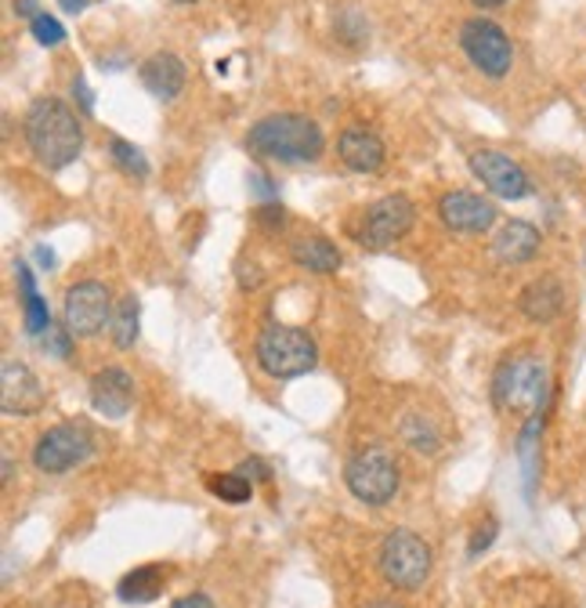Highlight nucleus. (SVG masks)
<instances>
[{"instance_id":"1","label":"nucleus","mask_w":586,"mask_h":608,"mask_svg":"<svg viewBox=\"0 0 586 608\" xmlns=\"http://www.w3.org/2000/svg\"><path fill=\"white\" fill-rule=\"evenodd\" d=\"M26 142L48 171H62L81 156L84 127L62 98H37L26 112Z\"/></svg>"},{"instance_id":"2","label":"nucleus","mask_w":586,"mask_h":608,"mask_svg":"<svg viewBox=\"0 0 586 608\" xmlns=\"http://www.w3.org/2000/svg\"><path fill=\"white\" fill-rule=\"evenodd\" d=\"M246 149L279 163H315L326 149L322 127L301 112H272L246 134Z\"/></svg>"},{"instance_id":"3","label":"nucleus","mask_w":586,"mask_h":608,"mask_svg":"<svg viewBox=\"0 0 586 608\" xmlns=\"http://www.w3.org/2000/svg\"><path fill=\"white\" fill-rule=\"evenodd\" d=\"M257 366L265 369L268 377L279 380H293L312 374L315 363H319V348H315L312 333L301 330V326H265L257 333V348H254Z\"/></svg>"},{"instance_id":"4","label":"nucleus","mask_w":586,"mask_h":608,"mask_svg":"<svg viewBox=\"0 0 586 608\" xmlns=\"http://www.w3.org/2000/svg\"><path fill=\"white\" fill-rule=\"evenodd\" d=\"M344 482L355 500L366 507H384L399 493V464L384 446H366L347 460Z\"/></svg>"},{"instance_id":"5","label":"nucleus","mask_w":586,"mask_h":608,"mask_svg":"<svg viewBox=\"0 0 586 608\" xmlns=\"http://www.w3.org/2000/svg\"><path fill=\"white\" fill-rule=\"evenodd\" d=\"M492 399L500 410H544L550 399V380L539 358H506L492 380Z\"/></svg>"},{"instance_id":"6","label":"nucleus","mask_w":586,"mask_h":608,"mask_svg":"<svg viewBox=\"0 0 586 608\" xmlns=\"http://www.w3.org/2000/svg\"><path fill=\"white\" fill-rule=\"evenodd\" d=\"M380 572L394 591H416L431 576V547L410 528H394L380 544Z\"/></svg>"},{"instance_id":"7","label":"nucleus","mask_w":586,"mask_h":608,"mask_svg":"<svg viewBox=\"0 0 586 608\" xmlns=\"http://www.w3.org/2000/svg\"><path fill=\"white\" fill-rule=\"evenodd\" d=\"M460 48L471 59L478 73H486L489 81H503L514 65V44L511 37L489 19H471L460 29Z\"/></svg>"},{"instance_id":"8","label":"nucleus","mask_w":586,"mask_h":608,"mask_svg":"<svg viewBox=\"0 0 586 608\" xmlns=\"http://www.w3.org/2000/svg\"><path fill=\"white\" fill-rule=\"evenodd\" d=\"M91 431L81 424H59V427H48L40 438H37V449H33V464L44 475H65V471H73L76 464H84L87 457H91Z\"/></svg>"},{"instance_id":"9","label":"nucleus","mask_w":586,"mask_h":608,"mask_svg":"<svg viewBox=\"0 0 586 608\" xmlns=\"http://www.w3.org/2000/svg\"><path fill=\"white\" fill-rule=\"evenodd\" d=\"M112 319V294L106 283H95V279H84L65 290L62 301V323L65 333L73 337H95L106 330V323Z\"/></svg>"},{"instance_id":"10","label":"nucleus","mask_w":586,"mask_h":608,"mask_svg":"<svg viewBox=\"0 0 586 608\" xmlns=\"http://www.w3.org/2000/svg\"><path fill=\"white\" fill-rule=\"evenodd\" d=\"M416 207L410 196H384L363 214V229H358V243L384 251V246L399 243L405 232L413 229Z\"/></svg>"},{"instance_id":"11","label":"nucleus","mask_w":586,"mask_h":608,"mask_svg":"<svg viewBox=\"0 0 586 608\" xmlns=\"http://www.w3.org/2000/svg\"><path fill=\"white\" fill-rule=\"evenodd\" d=\"M471 174L478 178L481 185L489 189L492 196L500 199H525L533 196V182H528L525 167L511 160L500 149H478L471 153Z\"/></svg>"},{"instance_id":"12","label":"nucleus","mask_w":586,"mask_h":608,"mask_svg":"<svg viewBox=\"0 0 586 608\" xmlns=\"http://www.w3.org/2000/svg\"><path fill=\"white\" fill-rule=\"evenodd\" d=\"M438 218L445 221V229L478 235V232L492 229L496 218H500V210H496L492 199L467 193V189H456V193H445L442 199H438Z\"/></svg>"},{"instance_id":"13","label":"nucleus","mask_w":586,"mask_h":608,"mask_svg":"<svg viewBox=\"0 0 586 608\" xmlns=\"http://www.w3.org/2000/svg\"><path fill=\"white\" fill-rule=\"evenodd\" d=\"M0 410L8 416H33L44 410V388L26 363L4 358L0 366Z\"/></svg>"},{"instance_id":"14","label":"nucleus","mask_w":586,"mask_h":608,"mask_svg":"<svg viewBox=\"0 0 586 608\" xmlns=\"http://www.w3.org/2000/svg\"><path fill=\"white\" fill-rule=\"evenodd\" d=\"M337 153H341L347 171H358V174H377L388 160L384 142L366 127H347L341 138H337Z\"/></svg>"},{"instance_id":"15","label":"nucleus","mask_w":586,"mask_h":608,"mask_svg":"<svg viewBox=\"0 0 586 608\" xmlns=\"http://www.w3.org/2000/svg\"><path fill=\"white\" fill-rule=\"evenodd\" d=\"M91 405L109 421H123L134 405V380L123 369H101L91 380Z\"/></svg>"},{"instance_id":"16","label":"nucleus","mask_w":586,"mask_h":608,"mask_svg":"<svg viewBox=\"0 0 586 608\" xmlns=\"http://www.w3.org/2000/svg\"><path fill=\"white\" fill-rule=\"evenodd\" d=\"M138 76L145 84V92H149L152 98L174 101L178 95H182V87H185V62L178 59V54H171V51H160V54H152V59L142 62Z\"/></svg>"},{"instance_id":"17","label":"nucleus","mask_w":586,"mask_h":608,"mask_svg":"<svg viewBox=\"0 0 586 608\" xmlns=\"http://www.w3.org/2000/svg\"><path fill=\"white\" fill-rule=\"evenodd\" d=\"M517 312L525 315L528 323H554L561 312H565V287L558 279H536L528 283L522 294H517Z\"/></svg>"},{"instance_id":"18","label":"nucleus","mask_w":586,"mask_h":608,"mask_svg":"<svg viewBox=\"0 0 586 608\" xmlns=\"http://www.w3.org/2000/svg\"><path fill=\"white\" fill-rule=\"evenodd\" d=\"M539 229L528 221H506L492 240V254L500 265H525L539 254Z\"/></svg>"},{"instance_id":"19","label":"nucleus","mask_w":586,"mask_h":608,"mask_svg":"<svg viewBox=\"0 0 586 608\" xmlns=\"http://www.w3.org/2000/svg\"><path fill=\"white\" fill-rule=\"evenodd\" d=\"M290 257L304 268V272H315V276H330V272L341 268V251H337L330 240H322V235H304V240H293Z\"/></svg>"},{"instance_id":"20","label":"nucleus","mask_w":586,"mask_h":608,"mask_svg":"<svg viewBox=\"0 0 586 608\" xmlns=\"http://www.w3.org/2000/svg\"><path fill=\"white\" fill-rule=\"evenodd\" d=\"M19 290H22V323H26V333L40 341V337L51 330V315H48L44 297L37 294V283H33L29 265H19Z\"/></svg>"},{"instance_id":"21","label":"nucleus","mask_w":586,"mask_h":608,"mask_svg":"<svg viewBox=\"0 0 586 608\" xmlns=\"http://www.w3.org/2000/svg\"><path fill=\"white\" fill-rule=\"evenodd\" d=\"M163 569L160 566H142V569H134L127 572V576L120 580V601H127V605H145V601H156L163 594Z\"/></svg>"},{"instance_id":"22","label":"nucleus","mask_w":586,"mask_h":608,"mask_svg":"<svg viewBox=\"0 0 586 608\" xmlns=\"http://www.w3.org/2000/svg\"><path fill=\"white\" fill-rule=\"evenodd\" d=\"M138 330H142V308H138V297H123L112 304V319H109V333H112V344L120 348V352H127L138 341Z\"/></svg>"},{"instance_id":"23","label":"nucleus","mask_w":586,"mask_h":608,"mask_svg":"<svg viewBox=\"0 0 586 608\" xmlns=\"http://www.w3.org/2000/svg\"><path fill=\"white\" fill-rule=\"evenodd\" d=\"M402 442L413 449V453H424V457H435L438 446H442V435H438V427L427 421V416H405L402 421Z\"/></svg>"},{"instance_id":"24","label":"nucleus","mask_w":586,"mask_h":608,"mask_svg":"<svg viewBox=\"0 0 586 608\" xmlns=\"http://www.w3.org/2000/svg\"><path fill=\"white\" fill-rule=\"evenodd\" d=\"M207 489L224 503H246L254 497V482L243 471H229V475H207Z\"/></svg>"},{"instance_id":"25","label":"nucleus","mask_w":586,"mask_h":608,"mask_svg":"<svg viewBox=\"0 0 586 608\" xmlns=\"http://www.w3.org/2000/svg\"><path fill=\"white\" fill-rule=\"evenodd\" d=\"M109 156H112V163H117L123 174H131V178L149 174V160H145V153L138 149V145H131L123 138H112L109 142Z\"/></svg>"},{"instance_id":"26","label":"nucleus","mask_w":586,"mask_h":608,"mask_svg":"<svg viewBox=\"0 0 586 608\" xmlns=\"http://www.w3.org/2000/svg\"><path fill=\"white\" fill-rule=\"evenodd\" d=\"M29 29L44 48H59V44L65 40V26L54 15H48V11H40V15L29 22Z\"/></svg>"},{"instance_id":"27","label":"nucleus","mask_w":586,"mask_h":608,"mask_svg":"<svg viewBox=\"0 0 586 608\" xmlns=\"http://www.w3.org/2000/svg\"><path fill=\"white\" fill-rule=\"evenodd\" d=\"M496 533H500V525H496V518H486V525H478V528H475V539H471V558H478L481 550L492 547Z\"/></svg>"},{"instance_id":"28","label":"nucleus","mask_w":586,"mask_h":608,"mask_svg":"<svg viewBox=\"0 0 586 608\" xmlns=\"http://www.w3.org/2000/svg\"><path fill=\"white\" fill-rule=\"evenodd\" d=\"M70 341H73V333H59V330H48V333L40 337V348H44V352H51V355L65 358V355H70Z\"/></svg>"},{"instance_id":"29","label":"nucleus","mask_w":586,"mask_h":608,"mask_svg":"<svg viewBox=\"0 0 586 608\" xmlns=\"http://www.w3.org/2000/svg\"><path fill=\"white\" fill-rule=\"evenodd\" d=\"M240 471H243V475L251 478V482H268V478H272V471H268V464H265V460H257V457L243 460Z\"/></svg>"},{"instance_id":"30","label":"nucleus","mask_w":586,"mask_h":608,"mask_svg":"<svg viewBox=\"0 0 586 608\" xmlns=\"http://www.w3.org/2000/svg\"><path fill=\"white\" fill-rule=\"evenodd\" d=\"M73 98L81 101L84 112H95V95H91V87H87L84 76H76V81H73Z\"/></svg>"},{"instance_id":"31","label":"nucleus","mask_w":586,"mask_h":608,"mask_svg":"<svg viewBox=\"0 0 586 608\" xmlns=\"http://www.w3.org/2000/svg\"><path fill=\"white\" fill-rule=\"evenodd\" d=\"M257 221L265 229H283V207H257Z\"/></svg>"},{"instance_id":"32","label":"nucleus","mask_w":586,"mask_h":608,"mask_svg":"<svg viewBox=\"0 0 586 608\" xmlns=\"http://www.w3.org/2000/svg\"><path fill=\"white\" fill-rule=\"evenodd\" d=\"M174 608H213V605H210L207 594H188V598L174 601Z\"/></svg>"},{"instance_id":"33","label":"nucleus","mask_w":586,"mask_h":608,"mask_svg":"<svg viewBox=\"0 0 586 608\" xmlns=\"http://www.w3.org/2000/svg\"><path fill=\"white\" fill-rule=\"evenodd\" d=\"M15 11H19L22 19H29V22H33V19L40 15V4H37V0H15Z\"/></svg>"},{"instance_id":"34","label":"nucleus","mask_w":586,"mask_h":608,"mask_svg":"<svg viewBox=\"0 0 586 608\" xmlns=\"http://www.w3.org/2000/svg\"><path fill=\"white\" fill-rule=\"evenodd\" d=\"M87 4H91V0H59V8L65 11V15H81Z\"/></svg>"},{"instance_id":"35","label":"nucleus","mask_w":586,"mask_h":608,"mask_svg":"<svg viewBox=\"0 0 586 608\" xmlns=\"http://www.w3.org/2000/svg\"><path fill=\"white\" fill-rule=\"evenodd\" d=\"M37 262L51 268V265H54V254H51V251H44V246H40V251H37Z\"/></svg>"},{"instance_id":"36","label":"nucleus","mask_w":586,"mask_h":608,"mask_svg":"<svg viewBox=\"0 0 586 608\" xmlns=\"http://www.w3.org/2000/svg\"><path fill=\"white\" fill-rule=\"evenodd\" d=\"M511 4V0H475V8H503Z\"/></svg>"},{"instance_id":"37","label":"nucleus","mask_w":586,"mask_h":608,"mask_svg":"<svg viewBox=\"0 0 586 608\" xmlns=\"http://www.w3.org/2000/svg\"><path fill=\"white\" fill-rule=\"evenodd\" d=\"M366 608H405L399 601H374V605H366Z\"/></svg>"},{"instance_id":"38","label":"nucleus","mask_w":586,"mask_h":608,"mask_svg":"<svg viewBox=\"0 0 586 608\" xmlns=\"http://www.w3.org/2000/svg\"><path fill=\"white\" fill-rule=\"evenodd\" d=\"M174 4H196V0H174Z\"/></svg>"},{"instance_id":"39","label":"nucleus","mask_w":586,"mask_h":608,"mask_svg":"<svg viewBox=\"0 0 586 608\" xmlns=\"http://www.w3.org/2000/svg\"><path fill=\"white\" fill-rule=\"evenodd\" d=\"M550 608H554V605H550Z\"/></svg>"}]
</instances>
